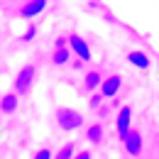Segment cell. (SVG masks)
<instances>
[{"label":"cell","mask_w":159,"mask_h":159,"mask_svg":"<svg viewBox=\"0 0 159 159\" xmlns=\"http://www.w3.org/2000/svg\"><path fill=\"white\" fill-rule=\"evenodd\" d=\"M74 159H91V152H79V154H74Z\"/></svg>","instance_id":"obj_17"},{"label":"cell","mask_w":159,"mask_h":159,"mask_svg":"<svg viewBox=\"0 0 159 159\" xmlns=\"http://www.w3.org/2000/svg\"><path fill=\"white\" fill-rule=\"evenodd\" d=\"M17 105H20V98H17L15 93H7V96L0 98V110H2V113H15Z\"/></svg>","instance_id":"obj_8"},{"label":"cell","mask_w":159,"mask_h":159,"mask_svg":"<svg viewBox=\"0 0 159 159\" xmlns=\"http://www.w3.org/2000/svg\"><path fill=\"white\" fill-rule=\"evenodd\" d=\"M57 122H59L61 130H79L83 125V118H81L79 110H71V108H59L57 110Z\"/></svg>","instance_id":"obj_1"},{"label":"cell","mask_w":159,"mask_h":159,"mask_svg":"<svg viewBox=\"0 0 159 159\" xmlns=\"http://www.w3.org/2000/svg\"><path fill=\"white\" fill-rule=\"evenodd\" d=\"M34 34H37V27H34V25H27V30H25V34H22L20 39L22 42H32V39H34Z\"/></svg>","instance_id":"obj_14"},{"label":"cell","mask_w":159,"mask_h":159,"mask_svg":"<svg viewBox=\"0 0 159 159\" xmlns=\"http://www.w3.org/2000/svg\"><path fill=\"white\" fill-rule=\"evenodd\" d=\"M52 157H54V154H52L49 149H39V152L34 154V159H52Z\"/></svg>","instance_id":"obj_16"},{"label":"cell","mask_w":159,"mask_h":159,"mask_svg":"<svg viewBox=\"0 0 159 159\" xmlns=\"http://www.w3.org/2000/svg\"><path fill=\"white\" fill-rule=\"evenodd\" d=\"M52 61H54L57 66L66 64V61H69V49H57V52H54V57H52Z\"/></svg>","instance_id":"obj_12"},{"label":"cell","mask_w":159,"mask_h":159,"mask_svg":"<svg viewBox=\"0 0 159 159\" xmlns=\"http://www.w3.org/2000/svg\"><path fill=\"white\" fill-rule=\"evenodd\" d=\"M127 61H130L132 66H137V69H149V57L142 54V52H130V54H127Z\"/></svg>","instance_id":"obj_9"},{"label":"cell","mask_w":159,"mask_h":159,"mask_svg":"<svg viewBox=\"0 0 159 159\" xmlns=\"http://www.w3.org/2000/svg\"><path fill=\"white\" fill-rule=\"evenodd\" d=\"M52 159H74V144H64L59 149V154L52 157Z\"/></svg>","instance_id":"obj_13"},{"label":"cell","mask_w":159,"mask_h":159,"mask_svg":"<svg viewBox=\"0 0 159 159\" xmlns=\"http://www.w3.org/2000/svg\"><path fill=\"white\" fill-rule=\"evenodd\" d=\"M47 10V0H30L20 7V15L22 17H37Z\"/></svg>","instance_id":"obj_7"},{"label":"cell","mask_w":159,"mask_h":159,"mask_svg":"<svg viewBox=\"0 0 159 159\" xmlns=\"http://www.w3.org/2000/svg\"><path fill=\"white\" fill-rule=\"evenodd\" d=\"M100 74L98 71H88V74H86V81H83V86H86V88H88V91H96V88H98L100 86Z\"/></svg>","instance_id":"obj_11"},{"label":"cell","mask_w":159,"mask_h":159,"mask_svg":"<svg viewBox=\"0 0 159 159\" xmlns=\"http://www.w3.org/2000/svg\"><path fill=\"white\" fill-rule=\"evenodd\" d=\"M98 88H100V96H103V98H113V96H118V91H120V76L115 74V76L103 79Z\"/></svg>","instance_id":"obj_5"},{"label":"cell","mask_w":159,"mask_h":159,"mask_svg":"<svg viewBox=\"0 0 159 159\" xmlns=\"http://www.w3.org/2000/svg\"><path fill=\"white\" fill-rule=\"evenodd\" d=\"M32 81H34V66H22L20 74L15 76V96H25V93H30Z\"/></svg>","instance_id":"obj_2"},{"label":"cell","mask_w":159,"mask_h":159,"mask_svg":"<svg viewBox=\"0 0 159 159\" xmlns=\"http://www.w3.org/2000/svg\"><path fill=\"white\" fill-rule=\"evenodd\" d=\"M125 149H127V154H132V157H137L139 152H142V135H139L137 130H130L127 135H125Z\"/></svg>","instance_id":"obj_6"},{"label":"cell","mask_w":159,"mask_h":159,"mask_svg":"<svg viewBox=\"0 0 159 159\" xmlns=\"http://www.w3.org/2000/svg\"><path fill=\"white\" fill-rule=\"evenodd\" d=\"M86 139H88L91 144H98L100 139H103V125H100V122L91 125V127L86 130Z\"/></svg>","instance_id":"obj_10"},{"label":"cell","mask_w":159,"mask_h":159,"mask_svg":"<svg viewBox=\"0 0 159 159\" xmlns=\"http://www.w3.org/2000/svg\"><path fill=\"white\" fill-rule=\"evenodd\" d=\"M130 125H132V110L125 105V108H120L118 120H115V130H118V137H120V139H125V135L132 130Z\"/></svg>","instance_id":"obj_4"},{"label":"cell","mask_w":159,"mask_h":159,"mask_svg":"<svg viewBox=\"0 0 159 159\" xmlns=\"http://www.w3.org/2000/svg\"><path fill=\"white\" fill-rule=\"evenodd\" d=\"M88 105H91L93 110H98L100 105H103V96H100V93H93V96L88 98Z\"/></svg>","instance_id":"obj_15"},{"label":"cell","mask_w":159,"mask_h":159,"mask_svg":"<svg viewBox=\"0 0 159 159\" xmlns=\"http://www.w3.org/2000/svg\"><path fill=\"white\" fill-rule=\"evenodd\" d=\"M108 115V105H100L98 108V118H105Z\"/></svg>","instance_id":"obj_18"},{"label":"cell","mask_w":159,"mask_h":159,"mask_svg":"<svg viewBox=\"0 0 159 159\" xmlns=\"http://www.w3.org/2000/svg\"><path fill=\"white\" fill-rule=\"evenodd\" d=\"M66 49H71L76 57H79L81 64H86V61L91 59V47L86 44V39L83 37H79V34H71L69 39H66Z\"/></svg>","instance_id":"obj_3"}]
</instances>
